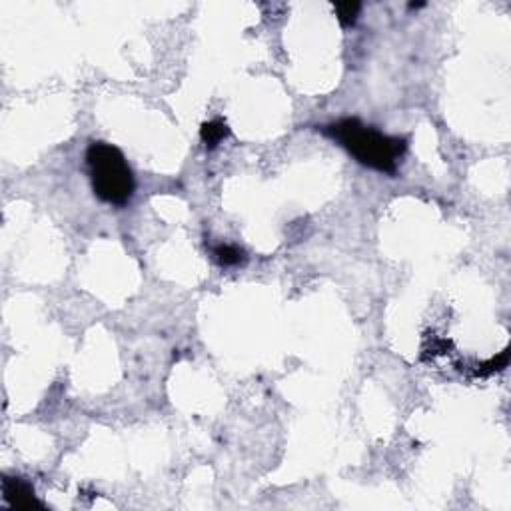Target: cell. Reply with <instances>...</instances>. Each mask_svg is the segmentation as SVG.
Instances as JSON below:
<instances>
[{
  "label": "cell",
  "instance_id": "cell-4",
  "mask_svg": "<svg viewBox=\"0 0 511 511\" xmlns=\"http://www.w3.org/2000/svg\"><path fill=\"white\" fill-rule=\"evenodd\" d=\"M228 136H230V128L224 120H210V122H204L200 128V138L208 150L216 148Z\"/></svg>",
  "mask_w": 511,
  "mask_h": 511
},
{
  "label": "cell",
  "instance_id": "cell-1",
  "mask_svg": "<svg viewBox=\"0 0 511 511\" xmlns=\"http://www.w3.org/2000/svg\"><path fill=\"white\" fill-rule=\"evenodd\" d=\"M322 134L344 146L363 166L392 176L397 172L400 158L407 148L405 138L385 136L378 128L366 126L358 118H344L326 124L322 126Z\"/></svg>",
  "mask_w": 511,
  "mask_h": 511
},
{
  "label": "cell",
  "instance_id": "cell-7",
  "mask_svg": "<svg viewBox=\"0 0 511 511\" xmlns=\"http://www.w3.org/2000/svg\"><path fill=\"white\" fill-rule=\"evenodd\" d=\"M505 366H507V351H503L501 356L493 358L491 362L481 363V366H478V370H476V375H490V373L498 372V370H503Z\"/></svg>",
  "mask_w": 511,
  "mask_h": 511
},
{
  "label": "cell",
  "instance_id": "cell-5",
  "mask_svg": "<svg viewBox=\"0 0 511 511\" xmlns=\"http://www.w3.org/2000/svg\"><path fill=\"white\" fill-rule=\"evenodd\" d=\"M214 260L224 268L240 266L246 262V252L234 244H220L212 250Z\"/></svg>",
  "mask_w": 511,
  "mask_h": 511
},
{
  "label": "cell",
  "instance_id": "cell-6",
  "mask_svg": "<svg viewBox=\"0 0 511 511\" xmlns=\"http://www.w3.org/2000/svg\"><path fill=\"white\" fill-rule=\"evenodd\" d=\"M336 16L340 21L341 26H351L353 22L358 21V14L362 11V4L360 2H338L334 6Z\"/></svg>",
  "mask_w": 511,
  "mask_h": 511
},
{
  "label": "cell",
  "instance_id": "cell-2",
  "mask_svg": "<svg viewBox=\"0 0 511 511\" xmlns=\"http://www.w3.org/2000/svg\"><path fill=\"white\" fill-rule=\"evenodd\" d=\"M86 164L96 198L110 206H126L134 196V174L120 148L108 142H92L86 150Z\"/></svg>",
  "mask_w": 511,
  "mask_h": 511
},
{
  "label": "cell",
  "instance_id": "cell-3",
  "mask_svg": "<svg viewBox=\"0 0 511 511\" xmlns=\"http://www.w3.org/2000/svg\"><path fill=\"white\" fill-rule=\"evenodd\" d=\"M2 495L6 503L14 510H34V507H44L40 501L34 495V488L26 479L11 478L4 476L2 479Z\"/></svg>",
  "mask_w": 511,
  "mask_h": 511
},
{
  "label": "cell",
  "instance_id": "cell-8",
  "mask_svg": "<svg viewBox=\"0 0 511 511\" xmlns=\"http://www.w3.org/2000/svg\"><path fill=\"white\" fill-rule=\"evenodd\" d=\"M424 4H426V2H412L410 6H412V9H419V6H424Z\"/></svg>",
  "mask_w": 511,
  "mask_h": 511
}]
</instances>
